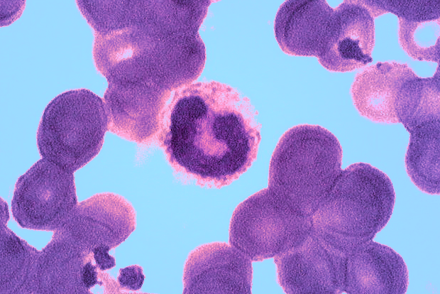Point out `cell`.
Wrapping results in <instances>:
<instances>
[{
	"label": "cell",
	"instance_id": "7a4b0ae2",
	"mask_svg": "<svg viewBox=\"0 0 440 294\" xmlns=\"http://www.w3.org/2000/svg\"><path fill=\"white\" fill-rule=\"evenodd\" d=\"M257 116L236 88L214 80L192 83L173 94L157 139L177 173L201 187L220 188L255 160Z\"/></svg>",
	"mask_w": 440,
	"mask_h": 294
},
{
	"label": "cell",
	"instance_id": "6da1fadb",
	"mask_svg": "<svg viewBox=\"0 0 440 294\" xmlns=\"http://www.w3.org/2000/svg\"><path fill=\"white\" fill-rule=\"evenodd\" d=\"M212 1H98L88 23L94 58L108 83L142 89L165 108L173 94L202 72L206 49L199 29Z\"/></svg>",
	"mask_w": 440,
	"mask_h": 294
},
{
	"label": "cell",
	"instance_id": "ffe728a7",
	"mask_svg": "<svg viewBox=\"0 0 440 294\" xmlns=\"http://www.w3.org/2000/svg\"><path fill=\"white\" fill-rule=\"evenodd\" d=\"M144 278L141 267L133 265L121 268L117 281L122 288L138 290L141 288Z\"/></svg>",
	"mask_w": 440,
	"mask_h": 294
},
{
	"label": "cell",
	"instance_id": "8fae6325",
	"mask_svg": "<svg viewBox=\"0 0 440 294\" xmlns=\"http://www.w3.org/2000/svg\"><path fill=\"white\" fill-rule=\"evenodd\" d=\"M374 17L362 0H345L334 9L319 63L327 70L346 72L373 61Z\"/></svg>",
	"mask_w": 440,
	"mask_h": 294
},
{
	"label": "cell",
	"instance_id": "ac0fdd59",
	"mask_svg": "<svg viewBox=\"0 0 440 294\" xmlns=\"http://www.w3.org/2000/svg\"><path fill=\"white\" fill-rule=\"evenodd\" d=\"M399 43L412 58L439 65L440 19L409 21L398 18Z\"/></svg>",
	"mask_w": 440,
	"mask_h": 294
},
{
	"label": "cell",
	"instance_id": "3957f363",
	"mask_svg": "<svg viewBox=\"0 0 440 294\" xmlns=\"http://www.w3.org/2000/svg\"><path fill=\"white\" fill-rule=\"evenodd\" d=\"M395 200L390 178L369 163L342 169L310 217L312 232L347 256L373 239L391 217Z\"/></svg>",
	"mask_w": 440,
	"mask_h": 294
},
{
	"label": "cell",
	"instance_id": "9a60e30c",
	"mask_svg": "<svg viewBox=\"0 0 440 294\" xmlns=\"http://www.w3.org/2000/svg\"><path fill=\"white\" fill-rule=\"evenodd\" d=\"M409 141L405 167L412 183L422 192H440V120L428 121L407 131Z\"/></svg>",
	"mask_w": 440,
	"mask_h": 294
},
{
	"label": "cell",
	"instance_id": "4fadbf2b",
	"mask_svg": "<svg viewBox=\"0 0 440 294\" xmlns=\"http://www.w3.org/2000/svg\"><path fill=\"white\" fill-rule=\"evenodd\" d=\"M334 9L325 0H288L277 12L274 31L286 54L319 58L329 31Z\"/></svg>",
	"mask_w": 440,
	"mask_h": 294
},
{
	"label": "cell",
	"instance_id": "5bb4252c",
	"mask_svg": "<svg viewBox=\"0 0 440 294\" xmlns=\"http://www.w3.org/2000/svg\"><path fill=\"white\" fill-rule=\"evenodd\" d=\"M407 63L378 62L358 72L351 87L353 103L361 116L380 124L399 123L395 113L397 94L415 75Z\"/></svg>",
	"mask_w": 440,
	"mask_h": 294
},
{
	"label": "cell",
	"instance_id": "7402d4cb",
	"mask_svg": "<svg viewBox=\"0 0 440 294\" xmlns=\"http://www.w3.org/2000/svg\"><path fill=\"white\" fill-rule=\"evenodd\" d=\"M80 280L82 287L86 290L92 288L96 284H101V282L98 281L97 266L93 265L91 261L84 264L81 268Z\"/></svg>",
	"mask_w": 440,
	"mask_h": 294
},
{
	"label": "cell",
	"instance_id": "30bf717a",
	"mask_svg": "<svg viewBox=\"0 0 440 294\" xmlns=\"http://www.w3.org/2000/svg\"><path fill=\"white\" fill-rule=\"evenodd\" d=\"M251 260L224 242L197 247L188 256L184 269V293L250 294Z\"/></svg>",
	"mask_w": 440,
	"mask_h": 294
},
{
	"label": "cell",
	"instance_id": "9c48e42d",
	"mask_svg": "<svg viewBox=\"0 0 440 294\" xmlns=\"http://www.w3.org/2000/svg\"><path fill=\"white\" fill-rule=\"evenodd\" d=\"M346 257L311 229L301 242L274 257L278 283L290 294L343 293Z\"/></svg>",
	"mask_w": 440,
	"mask_h": 294
},
{
	"label": "cell",
	"instance_id": "ba28073f",
	"mask_svg": "<svg viewBox=\"0 0 440 294\" xmlns=\"http://www.w3.org/2000/svg\"><path fill=\"white\" fill-rule=\"evenodd\" d=\"M136 228V212L123 197L97 194L77 203L68 219L54 231L53 239L84 257L99 246L111 249L123 242Z\"/></svg>",
	"mask_w": 440,
	"mask_h": 294
},
{
	"label": "cell",
	"instance_id": "277c9868",
	"mask_svg": "<svg viewBox=\"0 0 440 294\" xmlns=\"http://www.w3.org/2000/svg\"><path fill=\"white\" fill-rule=\"evenodd\" d=\"M342 148L328 129L299 124L285 131L272 155L268 188L292 211L309 217L340 175Z\"/></svg>",
	"mask_w": 440,
	"mask_h": 294
},
{
	"label": "cell",
	"instance_id": "8992f818",
	"mask_svg": "<svg viewBox=\"0 0 440 294\" xmlns=\"http://www.w3.org/2000/svg\"><path fill=\"white\" fill-rule=\"evenodd\" d=\"M311 218L292 211L267 187L240 203L230 222L229 242L251 261L274 258L301 242Z\"/></svg>",
	"mask_w": 440,
	"mask_h": 294
},
{
	"label": "cell",
	"instance_id": "52a82bcc",
	"mask_svg": "<svg viewBox=\"0 0 440 294\" xmlns=\"http://www.w3.org/2000/svg\"><path fill=\"white\" fill-rule=\"evenodd\" d=\"M77 205L73 173L42 158L17 180L11 212L23 228L54 232Z\"/></svg>",
	"mask_w": 440,
	"mask_h": 294
},
{
	"label": "cell",
	"instance_id": "5b68a950",
	"mask_svg": "<svg viewBox=\"0 0 440 294\" xmlns=\"http://www.w3.org/2000/svg\"><path fill=\"white\" fill-rule=\"evenodd\" d=\"M109 121L104 100L86 89L70 90L46 107L37 132L43 158L74 173L100 151Z\"/></svg>",
	"mask_w": 440,
	"mask_h": 294
},
{
	"label": "cell",
	"instance_id": "2e32d148",
	"mask_svg": "<svg viewBox=\"0 0 440 294\" xmlns=\"http://www.w3.org/2000/svg\"><path fill=\"white\" fill-rule=\"evenodd\" d=\"M395 113L407 131L440 120L439 65L432 77L422 78L415 75L404 84L397 96Z\"/></svg>",
	"mask_w": 440,
	"mask_h": 294
},
{
	"label": "cell",
	"instance_id": "44dd1931",
	"mask_svg": "<svg viewBox=\"0 0 440 294\" xmlns=\"http://www.w3.org/2000/svg\"><path fill=\"white\" fill-rule=\"evenodd\" d=\"M111 249L109 246L102 245L97 246L93 250L96 265L101 271L110 269L116 266L115 258L109 254Z\"/></svg>",
	"mask_w": 440,
	"mask_h": 294
},
{
	"label": "cell",
	"instance_id": "e0dca14e",
	"mask_svg": "<svg viewBox=\"0 0 440 294\" xmlns=\"http://www.w3.org/2000/svg\"><path fill=\"white\" fill-rule=\"evenodd\" d=\"M1 202V291L27 289L35 262L36 249L29 246L9 229L5 216L7 205Z\"/></svg>",
	"mask_w": 440,
	"mask_h": 294
},
{
	"label": "cell",
	"instance_id": "7c38bea8",
	"mask_svg": "<svg viewBox=\"0 0 440 294\" xmlns=\"http://www.w3.org/2000/svg\"><path fill=\"white\" fill-rule=\"evenodd\" d=\"M408 269L402 256L373 239L358 246L346 257L344 293L404 294Z\"/></svg>",
	"mask_w": 440,
	"mask_h": 294
},
{
	"label": "cell",
	"instance_id": "d6986e66",
	"mask_svg": "<svg viewBox=\"0 0 440 294\" xmlns=\"http://www.w3.org/2000/svg\"><path fill=\"white\" fill-rule=\"evenodd\" d=\"M374 18L385 13L409 21H424L440 18V1H364Z\"/></svg>",
	"mask_w": 440,
	"mask_h": 294
}]
</instances>
